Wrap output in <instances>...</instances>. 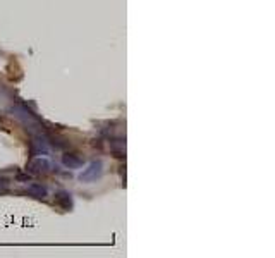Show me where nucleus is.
I'll return each mask as SVG.
<instances>
[{
	"label": "nucleus",
	"instance_id": "nucleus-1",
	"mask_svg": "<svg viewBox=\"0 0 275 258\" xmlns=\"http://www.w3.org/2000/svg\"><path fill=\"white\" fill-rule=\"evenodd\" d=\"M11 114L14 115L16 119H19L31 134L45 133V131H43L42 122L38 121V117H36L29 108H26L24 105H14V107H11Z\"/></svg>",
	"mask_w": 275,
	"mask_h": 258
},
{
	"label": "nucleus",
	"instance_id": "nucleus-2",
	"mask_svg": "<svg viewBox=\"0 0 275 258\" xmlns=\"http://www.w3.org/2000/svg\"><path fill=\"white\" fill-rule=\"evenodd\" d=\"M103 174V162L102 160H95L85 169V171L79 174V181L81 182H93L96 179H100Z\"/></svg>",
	"mask_w": 275,
	"mask_h": 258
},
{
	"label": "nucleus",
	"instance_id": "nucleus-3",
	"mask_svg": "<svg viewBox=\"0 0 275 258\" xmlns=\"http://www.w3.org/2000/svg\"><path fill=\"white\" fill-rule=\"evenodd\" d=\"M50 169H52V164H50L45 157L33 158V160L29 162V165H28V171L31 172V174H45V172H48Z\"/></svg>",
	"mask_w": 275,
	"mask_h": 258
},
{
	"label": "nucleus",
	"instance_id": "nucleus-4",
	"mask_svg": "<svg viewBox=\"0 0 275 258\" xmlns=\"http://www.w3.org/2000/svg\"><path fill=\"white\" fill-rule=\"evenodd\" d=\"M55 205L60 206L62 210H66V212H69L74 206V202H72V196L67 191H59L55 195Z\"/></svg>",
	"mask_w": 275,
	"mask_h": 258
},
{
	"label": "nucleus",
	"instance_id": "nucleus-5",
	"mask_svg": "<svg viewBox=\"0 0 275 258\" xmlns=\"http://www.w3.org/2000/svg\"><path fill=\"white\" fill-rule=\"evenodd\" d=\"M62 164L66 165L67 169H81L83 165H85V160L76 154H66L62 157Z\"/></svg>",
	"mask_w": 275,
	"mask_h": 258
},
{
	"label": "nucleus",
	"instance_id": "nucleus-6",
	"mask_svg": "<svg viewBox=\"0 0 275 258\" xmlns=\"http://www.w3.org/2000/svg\"><path fill=\"white\" fill-rule=\"evenodd\" d=\"M26 191H28L29 196H35V198H45L48 195V188L45 184H42V182H33V184L28 186Z\"/></svg>",
	"mask_w": 275,
	"mask_h": 258
},
{
	"label": "nucleus",
	"instance_id": "nucleus-7",
	"mask_svg": "<svg viewBox=\"0 0 275 258\" xmlns=\"http://www.w3.org/2000/svg\"><path fill=\"white\" fill-rule=\"evenodd\" d=\"M110 148L115 154V157H126V140L124 138H112L110 140Z\"/></svg>",
	"mask_w": 275,
	"mask_h": 258
},
{
	"label": "nucleus",
	"instance_id": "nucleus-8",
	"mask_svg": "<svg viewBox=\"0 0 275 258\" xmlns=\"http://www.w3.org/2000/svg\"><path fill=\"white\" fill-rule=\"evenodd\" d=\"M5 188H7V182H5L4 179H0V193L5 191Z\"/></svg>",
	"mask_w": 275,
	"mask_h": 258
}]
</instances>
